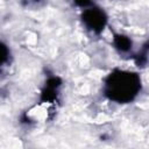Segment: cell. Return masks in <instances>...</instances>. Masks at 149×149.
I'll list each match as a JSON object with an SVG mask.
<instances>
[{"label":"cell","mask_w":149,"mask_h":149,"mask_svg":"<svg viewBox=\"0 0 149 149\" xmlns=\"http://www.w3.org/2000/svg\"><path fill=\"white\" fill-rule=\"evenodd\" d=\"M141 90V79L134 72L114 71L106 78L105 94L114 101L126 104L132 101Z\"/></svg>","instance_id":"6da1fadb"},{"label":"cell","mask_w":149,"mask_h":149,"mask_svg":"<svg viewBox=\"0 0 149 149\" xmlns=\"http://www.w3.org/2000/svg\"><path fill=\"white\" fill-rule=\"evenodd\" d=\"M81 20L87 29H90L97 34L102 31V29L107 22V17H106L104 10L100 8H93V7L86 8L83 12Z\"/></svg>","instance_id":"7a4b0ae2"},{"label":"cell","mask_w":149,"mask_h":149,"mask_svg":"<svg viewBox=\"0 0 149 149\" xmlns=\"http://www.w3.org/2000/svg\"><path fill=\"white\" fill-rule=\"evenodd\" d=\"M114 45L119 51L126 52L130 49L132 41L129 40V37H127L125 35H115L114 36Z\"/></svg>","instance_id":"3957f363"},{"label":"cell","mask_w":149,"mask_h":149,"mask_svg":"<svg viewBox=\"0 0 149 149\" xmlns=\"http://www.w3.org/2000/svg\"><path fill=\"white\" fill-rule=\"evenodd\" d=\"M74 2L78 5V6H80V7H87L91 2H90V0H74Z\"/></svg>","instance_id":"277c9868"}]
</instances>
